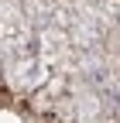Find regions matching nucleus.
<instances>
[{
	"label": "nucleus",
	"instance_id": "f257e3e1",
	"mask_svg": "<svg viewBox=\"0 0 120 123\" xmlns=\"http://www.w3.org/2000/svg\"><path fill=\"white\" fill-rule=\"evenodd\" d=\"M0 106H7V92L4 89H0Z\"/></svg>",
	"mask_w": 120,
	"mask_h": 123
}]
</instances>
